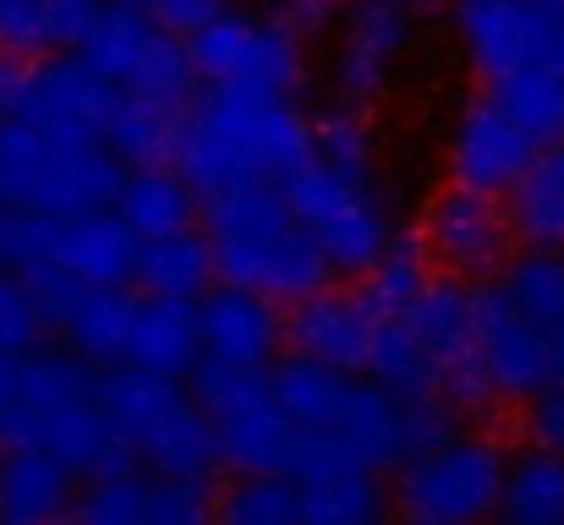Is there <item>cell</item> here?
Returning <instances> with one entry per match:
<instances>
[{
	"label": "cell",
	"mask_w": 564,
	"mask_h": 525,
	"mask_svg": "<svg viewBox=\"0 0 564 525\" xmlns=\"http://www.w3.org/2000/svg\"><path fill=\"white\" fill-rule=\"evenodd\" d=\"M269 389L291 422V471H329V466H394L416 444L449 427V405L438 394H394L368 372H340L318 361H280L269 367Z\"/></svg>",
	"instance_id": "6da1fadb"
},
{
	"label": "cell",
	"mask_w": 564,
	"mask_h": 525,
	"mask_svg": "<svg viewBox=\"0 0 564 525\" xmlns=\"http://www.w3.org/2000/svg\"><path fill=\"white\" fill-rule=\"evenodd\" d=\"M296 219L313 230L329 274L362 280L400 241V197L383 175V138L373 110L329 105L313 121L307 154L280 175Z\"/></svg>",
	"instance_id": "7a4b0ae2"
},
{
	"label": "cell",
	"mask_w": 564,
	"mask_h": 525,
	"mask_svg": "<svg viewBox=\"0 0 564 525\" xmlns=\"http://www.w3.org/2000/svg\"><path fill=\"white\" fill-rule=\"evenodd\" d=\"M313 143V116L302 99L280 94H241V88H208L187 116H176V165L197 197L280 181Z\"/></svg>",
	"instance_id": "3957f363"
},
{
	"label": "cell",
	"mask_w": 564,
	"mask_h": 525,
	"mask_svg": "<svg viewBox=\"0 0 564 525\" xmlns=\"http://www.w3.org/2000/svg\"><path fill=\"white\" fill-rule=\"evenodd\" d=\"M203 241L214 252V280L258 291L280 307H291L296 296L335 280L313 230L296 219L291 197L274 181L214 192L208 219H203Z\"/></svg>",
	"instance_id": "277c9868"
},
{
	"label": "cell",
	"mask_w": 564,
	"mask_h": 525,
	"mask_svg": "<svg viewBox=\"0 0 564 525\" xmlns=\"http://www.w3.org/2000/svg\"><path fill=\"white\" fill-rule=\"evenodd\" d=\"M0 438L11 449H44L72 477L116 471L127 455L99 411V378L83 356L28 350L17 361V394L0 411Z\"/></svg>",
	"instance_id": "5b68a950"
},
{
	"label": "cell",
	"mask_w": 564,
	"mask_h": 525,
	"mask_svg": "<svg viewBox=\"0 0 564 525\" xmlns=\"http://www.w3.org/2000/svg\"><path fill=\"white\" fill-rule=\"evenodd\" d=\"M121 160L88 132H50L0 116V203L28 219L110 208Z\"/></svg>",
	"instance_id": "8992f818"
},
{
	"label": "cell",
	"mask_w": 564,
	"mask_h": 525,
	"mask_svg": "<svg viewBox=\"0 0 564 525\" xmlns=\"http://www.w3.org/2000/svg\"><path fill=\"white\" fill-rule=\"evenodd\" d=\"M99 411H105L121 455H132L154 477L208 482V471L219 466L214 427H208L197 394L182 389V378L116 367L110 378H99Z\"/></svg>",
	"instance_id": "52a82bcc"
},
{
	"label": "cell",
	"mask_w": 564,
	"mask_h": 525,
	"mask_svg": "<svg viewBox=\"0 0 564 525\" xmlns=\"http://www.w3.org/2000/svg\"><path fill=\"white\" fill-rule=\"evenodd\" d=\"M505 444L477 427H444L394 460V510L405 525H488L505 499Z\"/></svg>",
	"instance_id": "ba28073f"
},
{
	"label": "cell",
	"mask_w": 564,
	"mask_h": 525,
	"mask_svg": "<svg viewBox=\"0 0 564 525\" xmlns=\"http://www.w3.org/2000/svg\"><path fill=\"white\" fill-rule=\"evenodd\" d=\"M335 50H329V99L351 110H378L411 72L422 33H427V0H346L335 17Z\"/></svg>",
	"instance_id": "9c48e42d"
},
{
	"label": "cell",
	"mask_w": 564,
	"mask_h": 525,
	"mask_svg": "<svg viewBox=\"0 0 564 525\" xmlns=\"http://www.w3.org/2000/svg\"><path fill=\"white\" fill-rule=\"evenodd\" d=\"M192 77L208 88H241V94H280L302 99L307 94V44L274 22L269 11H236L225 6L214 22L187 33Z\"/></svg>",
	"instance_id": "30bf717a"
},
{
	"label": "cell",
	"mask_w": 564,
	"mask_h": 525,
	"mask_svg": "<svg viewBox=\"0 0 564 525\" xmlns=\"http://www.w3.org/2000/svg\"><path fill=\"white\" fill-rule=\"evenodd\" d=\"M77 55L116 88V94H138V99H160L176 105L192 94V61L187 39L171 33L165 22H154L138 0H105L94 28L83 33Z\"/></svg>",
	"instance_id": "8fae6325"
},
{
	"label": "cell",
	"mask_w": 564,
	"mask_h": 525,
	"mask_svg": "<svg viewBox=\"0 0 564 525\" xmlns=\"http://www.w3.org/2000/svg\"><path fill=\"white\" fill-rule=\"evenodd\" d=\"M449 39L471 77L564 72V6L554 0H455Z\"/></svg>",
	"instance_id": "7c38bea8"
},
{
	"label": "cell",
	"mask_w": 564,
	"mask_h": 525,
	"mask_svg": "<svg viewBox=\"0 0 564 525\" xmlns=\"http://www.w3.org/2000/svg\"><path fill=\"white\" fill-rule=\"evenodd\" d=\"M197 405L214 427V449L236 471H285L291 477V422L269 389V372L208 367L197 361Z\"/></svg>",
	"instance_id": "4fadbf2b"
},
{
	"label": "cell",
	"mask_w": 564,
	"mask_h": 525,
	"mask_svg": "<svg viewBox=\"0 0 564 525\" xmlns=\"http://www.w3.org/2000/svg\"><path fill=\"white\" fill-rule=\"evenodd\" d=\"M416 247L433 269L449 280H488L510 258V219L494 192H471L444 181L438 192L422 197L416 214Z\"/></svg>",
	"instance_id": "5bb4252c"
},
{
	"label": "cell",
	"mask_w": 564,
	"mask_h": 525,
	"mask_svg": "<svg viewBox=\"0 0 564 525\" xmlns=\"http://www.w3.org/2000/svg\"><path fill=\"white\" fill-rule=\"evenodd\" d=\"M471 361L494 405H527L543 383H554L549 329H538L499 285L471 291Z\"/></svg>",
	"instance_id": "9a60e30c"
},
{
	"label": "cell",
	"mask_w": 564,
	"mask_h": 525,
	"mask_svg": "<svg viewBox=\"0 0 564 525\" xmlns=\"http://www.w3.org/2000/svg\"><path fill=\"white\" fill-rule=\"evenodd\" d=\"M538 154V138L494 99V94H471L449 110L444 132H438V165L444 181L471 186V192H494L505 197V186L527 171V160Z\"/></svg>",
	"instance_id": "2e32d148"
},
{
	"label": "cell",
	"mask_w": 564,
	"mask_h": 525,
	"mask_svg": "<svg viewBox=\"0 0 564 525\" xmlns=\"http://www.w3.org/2000/svg\"><path fill=\"white\" fill-rule=\"evenodd\" d=\"M28 258L55 263L83 285H127L132 263H138V236L110 208L66 214V219H28L22 214L17 263H28Z\"/></svg>",
	"instance_id": "e0dca14e"
},
{
	"label": "cell",
	"mask_w": 564,
	"mask_h": 525,
	"mask_svg": "<svg viewBox=\"0 0 564 525\" xmlns=\"http://www.w3.org/2000/svg\"><path fill=\"white\" fill-rule=\"evenodd\" d=\"M116 88L72 50L55 55H33V66L11 72L6 88V116L28 121V127H50V132H88L99 138V121L110 110Z\"/></svg>",
	"instance_id": "ac0fdd59"
},
{
	"label": "cell",
	"mask_w": 564,
	"mask_h": 525,
	"mask_svg": "<svg viewBox=\"0 0 564 525\" xmlns=\"http://www.w3.org/2000/svg\"><path fill=\"white\" fill-rule=\"evenodd\" d=\"M197 346L208 367H241V372H269L274 356L285 350V307L241 291V285H208L197 302Z\"/></svg>",
	"instance_id": "d6986e66"
},
{
	"label": "cell",
	"mask_w": 564,
	"mask_h": 525,
	"mask_svg": "<svg viewBox=\"0 0 564 525\" xmlns=\"http://www.w3.org/2000/svg\"><path fill=\"white\" fill-rule=\"evenodd\" d=\"M373 302L362 291H335L318 285L307 296L291 302L285 313V346L302 361L318 367H340V372H362L368 367V346H373Z\"/></svg>",
	"instance_id": "ffe728a7"
},
{
	"label": "cell",
	"mask_w": 564,
	"mask_h": 525,
	"mask_svg": "<svg viewBox=\"0 0 564 525\" xmlns=\"http://www.w3.org/2000/svg\"><path fill=\"white\" fill-rule=\"evenodd\" d=\"M110 214L138 241H154V236L197 225V192H192L187 175L171 171L165 160L160 165H121V181L110 192Z\"/></svg>",
	"instance_id": "44dd1931"
},
{
	"label": "cell",
	"mask_w": 564,
	"mask_h": 525,
	"mask_svg": "<svg viewBox=\"0 0 564 525\" xmlns=\"http://www.w3.org/2000/svg\"><path fill=\"white\" fill-rule=\"evenodd\" d=\"M499 203L510 219V241L564 252V143H538V154L505 186Z\"/></svg>",
	"instance_id": "7402d4cb"
},
{
	"label": "cell",
	"mask_w": 564,
	"mask_h": 525,
	"mask_svg": "<svg viewBox=\"0 0 564 525\" xmlns=\"http://www.w3.org/2000/svg\"><path fill=\"white\" fill-rule=\"evenodd\" d=\"M197 361H203L197 307L192 302H171V296L138 302L121 367H138V372H154V378H187V372H197Z\"/></svg>",
	"instance_id": "603a6c76"
},
{
	"label": "cell",
	"mask_w": 564,
	"mask_h": 525,
	"mask_svg": "<svg viewBox=\"0 0 564 525\" xmlns=\"http://www.w3.org/2000/svg\"><path fill=\"white\" fill-rule=\"evenodd\" d=\"M77 499V477L44 449L0 455V521L6 525H55Z\"/></svg>",
	"instance_id": "cb8c5ba5"
},
{
	"label": "cell",
	"mask_w": 564,
	"mask_h": 525,
	"mask_svg": "<svg viewBox=\"0 0 564 525\" xmlns=\"http://www.w3.org/2000/svg\"><path fill=\"white\" fill-rule=\"evenodd\" d=\"M105 0H0V55H55L77 50Z\"/></svg>",
	"instance_id": "d4e9b609"
},
{
	"label": "cell",
	"mask_w": 564,
	"mask_h": 525,
	"mask_svg": "<svg viewBox=\"0 0 564 525\" xmlns=\"http://www.w3.org/2000/svg\"><path fill=\"white\" fill-rule=\"evenodd\" d=\"M302 525H383L389 521V493L373 471L362 466H329L307 471L296 482Z\"/></svg>",
	"instance_id": "484cf974"
},
{
	"label": "cell",
	"mask_w": 564,
	"mask_h": 525,
	"mask_svg": "<svg viewBox=\"0 0 564 525\" xmlns=\"http://www.w3.org/2000/svg\"><path fill=\"white\" fill-rule=\"evenodd\" d=\"M132 280L149 296H171V302H197L214 285V252L203 241V230H171L154 241H138V263Z\"/></svg>",
	"instance_id": "4316f807"
},
{
	"label": "cell",
	"mask_w": 564,
	"mask_h": 525,
	"mask_svg": "<svg viewBox=\"0 0 564 525\" xmlns=\"http://www.w3.org/2000/svg\"><path fill=\"white\" fill-rule=\"evenodd\" d=\"M99 143L121 165H160L176 149V105L116 94L110 110H105V121H99Z\"/></svg>",
	"instance_id": "83f0119b"
},
{
	"label": "cell",
	"mask_w": 564,
	"mask_h": 525,
	"mask_svg": "<svg viewBox=\"0 0 564 525\" xmlns=\"http://www.w3.org/2000/svg\"><path fill=\"white\" fill-rule=\"evenodd\" d=\"M132 313H138V302H132L121 285H88V291L72 302V313L61 318V329H66V340H72V356L121 367L127 335H132Z\"/></svg>",
	"instance_id": "f1b7e54d"
},
{
	"label": "cell",
	"mask_w": 564,
	"mask_h": 525,
	"mask_svg": "<svg viewBox=\"0 0 564 525\" xmlns=\"http://www.w3.org/2000/svg\"><path fill=\"white\" fill-rule=\"evenodd\" d=\"M499 515L564 525V455L560 449H538V444H532V449H521L516 460H505Z\"/></svg>",
	"instance_id": "f546056e"
},
{
	"label": "cell",
	"mask_w": 564,
	"mask_h": 525,
	"mask_svg": "<svg viewBox=\"0 0 564 525\" xmlns=\"http://www.w3.org/2000/svg\"><path fill=\"white\" fill-rule=\"evenodd\" d=\"M208 525H302V499L285 471H241L219 499H208Z\"/></svg>",
	"instance_id": "4dcf8cb0"
},
{
	"label": "cell",
	"mask_w": 564,
	"mask_h": 525,
	"mask_svg": "<svg viewBox=\"0 0 564 525\" xmlns=\"http://www.w3.org/2000/svg\"><path fill=\"white\" fill-rule=\"evenodd\" d=\"M499 269H505L499 291H505L538 329H560L564 324V252L527 247V252L505 258Z\"/></svg>",
	"instance_id": "1f68e13d"
},
{
	"label": "cell",
	"mask_w": 564,
	"mask_h": 525,
	"mask_svg": "<svg viewBox=\"0 0 564 525\" xmlns=\"http://www.w3.org/2000/svg\"><path fill=\"white\" fill-rule=\"evenodd\" d=\"M488 94L538 138V143H564V72H516L488 83Z\"/></svg>",
	"instance_id": "d6a6232c"
},
{
	"label": "cell",
	"mask_w": 564,
	"mask_h": 525,
	"mask_svg": "<svg viewBox=\"0 0 564 525\" xmlns=\"http://www.w3.org/2000/svg\"><path fill=\"white\" fill-rule=\"evenodd\" d=\"M362 280H368V291H362V296L373 302V313H400V307L427 285V258H422V247H416V241H394V247L378 258Z\"/></svg>",
	"instance_id": "836d02e7"
},
{
	"label": "cell",
	"mask_w": 564,
	"mask_h": 525,
	"mask_svg": "<svg viewBox=\"0 0 564 525\" xmlns=\"http://www.w3.org/2000/svg\"><path fill=\"white\" fill-rule=\"evenodd\" d=\"M44 307L33 296V285L11 269H0V356H28V350L44 346Z\"/></svg>",
	"instance_id": "e575fe53"
},
{
	"label": "cell",
	"mask_w": 564,
	"mask_h": 525,
	"mask_svg": "<svg viewBox=\"0 0 564 525\" xmlns=\"http://www.w3.org/2000/svg\"><path fill=\"white\" fill-rule=\"evenodd\" d=\"M143 525H208V488L187 477H149Z\"/></svg>",
	"instance_id": "d590c367"
},
{
	"label": "cell",
	"mask_w": 564,
	"mask_h": 525,
	"mask_svg": "<svg viewBox=\"0 0 564 525\" xmlns=\"http://www.w3.org/2000/svg\"><path fill=\"white\" fill-rule=\"evenodd\" d=\"M527 438L538 449H560L564 455V383H543L532 400H527Z\"/></svg>",
	"instance_id": "8d00e7d4"
},
{
	"label": "cell",
	"mask_w": 564,
	"mask_h": 525,
	"mask_svg": "<svg viewBox=\"0 0 564 525\" xmlns=\"http://www.w3.org/2000/svg\"><path fill=\"white\" fill-rule=\"evenodd\" d=\"M340 6L346 0H274V22H285L302 44H313V39H324L329 28H335V17H340Z\"/></svg>",
	"instance_id": "74e56055"
},
{
	"label": "cell",
	"mask_w": 564,
	"mask_h": 525,
	"mask_svg": "<svg viewBox=\"0 0 564 525\" xmlns=\"http://www.w3.org/2000/svg\"><path fill=\"white\" fill-rule=\"evenodd\" d=\"M138 6H143L154 22H165L171 33L187 39V33H197L203 22H214V17H219L225 6H236V0H138Z\"/></svg>",
	"instance_id": "f35d334b"
},
{
	"label": "cell",
	"mask_w": 564,
	"mask_h": 525,
	"mask_svg": "<svg viewBox=\"0 0 564 525\" xmlns=\"http://www.w3.org/2000/svg\"><path fill=\"white\" fill-rule=\"evenodd\" d=\"M17 241H22V214H11V208L0 203V269L17 263Z\"/></svg>",
	"instance_id": "ab89813d"
},
{
	"label": "cell",
	"mask_w": 564,
	"mask_h": 525,
	"mask_svg": "<svg viewBox=\"0 0 564 525\" xmlns=\"http://www.w3.org/2000/svg\"><path fill=\"white\" fill-rule=\"evenodd\" d=\"M17 361H22V356H0V411H6L11 394H17Z\"/></svg>",
	"instance_id": "60d3db41"
},
{
	"label": "cell",
	"mask_w": 564,
	"mask_h": 525,
	"mask_svg": "<svg viewBox=\"0 0 564 525\" xmlns=\"http://www.w3.org/2000/svg\"><path fill=\"white\" fill-rule=\"evenodd\" d=\"M549 356H554V378L564 383V324L560 329H549Z\"/></svg>",
	"instance_id": "b9f144b4"
},
{
	"label": "cell",
	"mask_w": 564,
	"mask_h": 525,
	"mask_svg": "<svg viewBox=\"0 0 564 525\" xmlns=\"http://www.w3.org/2000/svg\"><path fill=\"white\" fill-rule=\"evenodd\" d=\"M6 88H11V66H0V116H6Z\"/></svg>",
	"instance_id": "7bdbcfd3"
},
{
	"label": "cell",
	"mask_w": 564,
	"mask_h": 525,
	"mask_svg": "<svg viewBox=\"0 0 564 525\" xmlns=\"http://www.w3.org/2000/svg\"><path fill=\"white\" fill-rule=\"evenodd\" d=\"M510 525H543V521H510Z\"/></svg>",
	"instance_id": "ee69618b"
},
{
	"label": "cell",
	"mask_w": 564,
	"mask_h": 525,
	"mask_svg": "<svg viewBox=\"0 0 564 525\" xmlns=\"http://www.w3.org/2000/svg\"><path fill=\"white\" fill-rule=\"evenodd\" d=\"M0 525H6V521H0Z\"/></svg>",
	"instance_id": "f6af8a7d"
}]
</instances>
